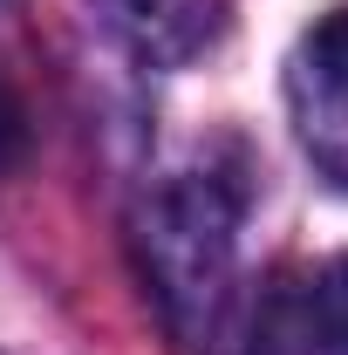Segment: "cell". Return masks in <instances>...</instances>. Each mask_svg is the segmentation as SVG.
Wrapping results in <instances>:
<instances>
[{"instance_id":"6da1fadb","label":"cell","mask_w":348,"mask_h":355,"mask_svg":"<svg viewBox=\"0 0 348 355\" xmlns=\"http://www.w3.org/2000/svg\"><path fill=\"white\" fill-rule=\"evenodd\" d=\"M287 96H294V116H301L314 164L335 184H348V7L321 14L301 35Z\"/></svg>"},{"instance_id":"7a4b0ae2","label":"cell","mask_w":348,"mask_h":355,"mask_svg":"<svg viewBox=\"0 0 348 355\" xmlns=\"http://www.w3.org/2000/svg\"><path fill=\"white\" fill-rule=\"evenodd\" d=\"M130 21L157 62H184V55L218 42L225 0H130Z\"/></svg>"},{"instance_id":"3957f363","label":"cell","mask_w":348,"mask_h":355,"mask_svg":"<svg viewBox=\"0 0 348 355\" xmlns=\"http://www.w3.org/2000/svg\"><path fill=\"white\" fill-rule=\"evenodd\" d=\"M307 355H348V253L321 266L301 287V321H294Z\"/></svg>"},{"instance_id":"277c9868","label":"cell","mask_w":348,"mask_h":355,"mask_svg":"<svg viewBox=\"0 0 348 355\" xmlns=\"http://www.w3.org/2000/svg\"><path fill=\"white\" fill-rule=\"evenodd\" d=\"M28 157V110L14 89H0V171H14Z\"/></svg>"}]
</instances>
